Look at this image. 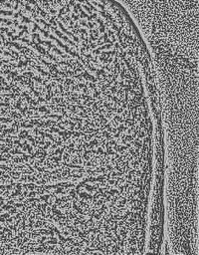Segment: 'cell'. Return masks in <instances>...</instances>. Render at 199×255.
<instances>
[{"label": "cell", "mask_w": 199, "mask_h": 255, "mask_svg": "<svg viewBox=\"0 0 199 255\" xmlns=\"http://www.w3.org/2000/svg\"><path fill=\"white\" fill-rule=\"evenodd\" d=\"M49 197H50V195H42V196H40V200L46 202L49 199Z\"/></svg>", "instance_id": "1"}, {"label": "cell", "mask_w": 199, "mask_h": 255, "mask_svg": "<svg viewBox=\"0 0 199 255\" xmlns=\"http://www.w3.org/2000/svg\"><path fill=\"white\" fill-rule=\"evenodd\" d=\"M38 111L40 112V113H46L47 112V108L46 107H44V106H42V107H40L39 109H38Z\"/></svg>", "instance_id": "2"}, {"label": "cell", "mask_w": 199, "mask_h": 255, "mask_svg": "<svg viewBox=\"0 0 199 255\" xmlns=\"http://www.w3.org/2000/svg\"><path fill=\"white\" fill-rule=\"evenodd\" d=\"M48 116H49L48 119H51V120H57L58 117H59V116H57V115H48Z\"/></svg>", "instance_id": "3"}, {"label": "cell", "mask_w": 199, "mask_h": 255, "mask_svg": "<svg viewBox=\"0 0 199 255\" xmlns=\"http://www.w3.org/2000/svg\"><path fill=\"white\" fill-rule=\"evenodd\" d=\"M81 133H82V132H79V131L74 132V133H73V138H78V137H80Z\"/></svg>", "instance_id": "4"}, {"label": "cell", "mask_w": 199, "mask_h": 255, "mask_svg": "<svg viewBox=\"0 0 199 255\" xmlns=\"http://www.w3.org/2000/svg\"><path fill=\"white\" fill-rule=\"evenodd\" d=\"M132 139H133V136H131V135H126L125 138H124L125 141H126V140H127V141H131Z\"/></svg>", "instance_id": "5"}, {"label": "cell", "mask_w": 199, "mask_h": 255, "mask_svg": "<svg viewBox=\"0 0 199 255\" xmlns=\"http://www.w3.org/2000/svg\"><path fill=\"white\" fill-rule=\"evenodd\" d=\"M36 194H37L36 192L31 191V192H29V193H28V196H27V197H35V196H36Z\"/></svg>", "instance_id": "6"}, {"label": "cell", "mask_w": 199, "mask_h": 255, "mask_svg": "<svg viewBox=\"0 0 199 255\" xmlns=\"http://www.w3.org/2000/svg\"><path fill=\"white\" fill-rule=\"evenodd\" d=\"M97 153H100V154H103V152H102V148H101V147L98 148V151H97Z\"/></svg>", "instance_id": "7"}, {"label": "cell", "mask_w": 199, "mask_h": 255, "mask_svg": "<svg viewBox=\"0 0 199 255\" xmlns=\"http://www.w3.org/2000/svg\"><path fill=\"white\" fill-rule=\"evenodd\" d=\"M89 87H90V88H93V89H95L97 86H96L95 84H92V83H90V84H89Z\"/></svg>", "instance_id": "8"}, {"label": "cell", "mask_w": 199, "mask_h": 255, "mask_svg": "<svg viewBox=\"0 0 199 255\" xmlns=\"http://www.w3.org/2000/svg\"><path fill=\"white\" fill-rule=\"evenodd\" d=\"M116 112H117L118 114H122V113H123V109H118V110H116Z\"/></svg>", "instance_id": "9"}]
</instances>
